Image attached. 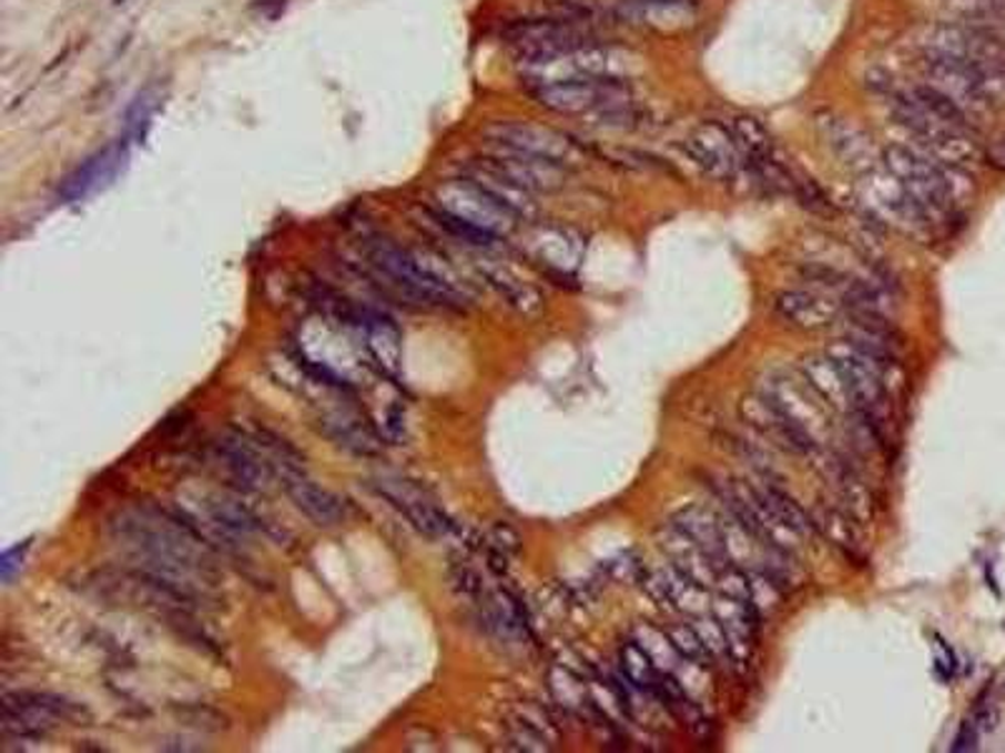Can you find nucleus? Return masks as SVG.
Masks as SVG:
<instances>
[{
	"instance_id": "nucleus-1",
	"label": "nucleus",
	"mask_w": 1005,
	"mask_h": 753,
	"mask_svg": "<svg viewBox=\"0 0 1005 753\" xmlns=\"http://www.w3.org/2000/svg\"><path fill=\"white\" fill-rule=\"evenodd\" d=\"M119 548L141 568V578L172 590L182 600L204 596L214 586L212 550L192 522L159 508H131L111 522Z\"/></svg>"
},
{
	"instance_id": "nucleus-2",
	"label": "nucleus",
	"mask_w": 1005,
	"mask_h": 753,
	"mask_svg": "<svg viewBox=\"0 0 1005 753\" xmlns=\"http://www.w3.org/2000/svg\"><path fill=\"white\" fill-rule=\"evenodd\" d=\"M883 166L913 194L923 212L931 216L933 226L951 216L957 202L971 192V176L965 174V169L947 166L917 146H887L883 151Z\"/></svg>"
},
{
	"instance_id": "nucleus-3",
	"label": "nucleus",
	"mask_w": 1005,
	"mask_h": 753,
	"mask_svg": "<svg viewBox=\"0 0 1005 753\" xmlns=\"http://www.w3.org/2000/svg\"><path fill=\"white\" fill-rule=\"evenodd\" d=\"M363 250L369 266L405 297L428 304V307L448 309H458L466 302V294L455 287L448 276L435 272L420 254L405 250L387 236H365Z\"/></svg>"
},
{
	"instance_id": "nucleus-4",
	"label": "nucleus",
	"mask_w": 1005,
	"mask_h": 753,
	"mask_svg": "<svg viewBox=\"0 0 1005 753\" xmlns=\"http://www.w3.org/2000/svg\"><path fill=\"white\" fill-rule=\"evenodd\" d=\"M528 85L571 81V79H631L641 69V59L619 45L593 41L573 51L551 55L544 61L520 63Z\"/></svg>"
},
{
	"instance_id": "nucleus-5",
	"label": "nucleus",
	"mask_w": 1005,
	"mask_h": 753,
	"mask_svg": "<svg viewBox=\"0 0 1005 753\" xmlns=\"http://www.w3.org/2000/svg\"><path fill=\"white\" fill-rule=\"evenodd\" d=\"M530 96L551 113L561 116H593L619 103L633 101V85L629 79H571L528 85Z\"/></svg>"
},
{
	"instance_id": "nucleus-6",
	"label": "nucleus",
	"mask_w": 1005,
	"mask_h": 753,
	"mask_svg": "<svg viewBox=\"0 0 1005 753\" xmlns=\"http://www.w3.org/2000/svg\"><path fill=\"white\" fill-rule=\"evenodd\" d=\"M925 53L945 55L1005 83V41L1001 35L965 23H937L925 35Z\"/></svg>"
},
{
	"instance_id": "nucleus-7",
	"label": "nucleus",
	"mask_w": 1005,
	"mask_h": 753,
	"mask_svg": "<svg viewBox=\"0 0 1005 753\" xmlns=\"http://www.w3.org/2000/svg\"><path fill=\"white\" fill-rule=\"evenodd\" d=\"M862 176H865L862 181V202H865V212L875 222H887L905 234L931 232V216L923 212V206L915 202L913 194L885 166L870 169Z\"/></svg>"
},
{
	"instance_id": "nucleus-8",
	"label": "nucleus",
	"mask_w": 1005,
	"mask_h": 753,
	"mask_svg": "<svg viewBox=\"0 0 1005 753\" xmlns=\"http://www.w3.org/2000/svg\"><path fill=\"white\" fill-rule=\"evenodd\" d=\"M920 65H923L925 83L941 91L943 96L955 103V106H961L971 119L981 116V113L991 109L995 89L1001 85L998 81L991 79V75L973 69V65L945 59V55L925 53Z\"/></svg>"
},
{
	"instance_id": "nucleus-9",
	"label": "nucleus",
	"mask_w": 1005,
	"mask_h": 753,
	"mask_svg": "<svg viewBox=\"0 0 1005 753\" xmlns=\"http://www.w3.org/2000/svg\"><path fill=\"white\" fill-rule=\"evenodd\" d=\"M435 204H438V212L463 218V222L486 228V232L496 236L514 232L516 224L520 222L510 208L502 206L498 199H493L486 189L466 174L460 179L445 181V184L435 189Z\"/></svg>"
},
{
	"instance_id": "nucleus-10",
	"label": "nucleus",
	"mask_w": 1005,
	"mask_h": 753,
	"mask_svg": "<svg viewBox=\"0 0 1005 753\" xmlns=\"http://www.w3.org/2000/svg\"><path fill=\"white\" fill-rule=\"evenodd\" d=\"M83 709L53 693L18 691L3 695V731L8 736L38 739L61 723H79Z\"/></svg>"
},
{
	"instance_id": "nucleus-11",
	"label": "nucleus",
	"mask_w": 1005,
	"mask_h": 753,
	"mask_svg": "<svg viewBox=\"0 0 1005 753\" xmlns=\"http://www.w3.org/2000/svg\"><path fill=\"white\" fill-rule=\"evenodd\" d=\"M486 139L493 146L524 151V154L548 159L554 164L568 166L583 156L581 146L564 131L540 126L530 121H493L486 126Z\"/></svg>"
},
{
	"instance_id": "nucleus-12",
	"label": "nucleus",
	"mask_w": 1005,
	"mask_h": 753,
	"mask_svg": "<svg viewBox=\"0 0 1005 753\" xmlns=\"http://www.w3.org/2000/svg\"><path fill=\"white\" fill-rule=\"evenodd\" d=\"M684 151L707 176L717 181H737L747 174L734 131L722 121L699 123L684 139Z\"/></svg>"
},
{
	"instance_id": "nucleus-13",
	"label": "nucleus",
	"mask_w": 1005,
	"mask_h": 753,
	"mask_svg": "<svg viewBox=\"0 0 1005 753\" xmlns=\"http://www.w3.org/2000/svg\"><path fill=\"white\" fill-rule=\"evenodd\" d=\"M131 141L119 139L113 144L103 146L97 154L89 156L83 164L75 166L59 186V199L63 204H79L83 199L93 196L101 189H106L113 179L121 174V169L129 161Z\"/></svg>"
},
{
	"instance_id": "nucleus-14",
	"label": "nucleus",
	"mask_w": 1005,
	"mask_h": 753,
	"mask_svg": "<svg viewBox=\"0 0 1005 753\" xmlns=\"http://www.w3.org/2000/svg\"><path fill=\"white\" fill-rule=\"evenodd\" d=\"M216 455H220L230 478L234 482H240L244 490H262L267 488L270 482L277 480L272 457L254 435L252 437L244 433L224 435L222 440L216 442Z\"/></svg>"
},
{
	"instance_id": "nucleus-15",
	"label": "nucleus",
	"mask_w": 1005,
	"mask_h": 753,
	"mask_svg": "<svg viewBox=\"0 0 1005 753\" xmlns=\"http://www.w3.org/2000/svg\"><path fill=\"white\" fill-rule=\"evenodd\" d=\"M377 492H380L395 510H400L407 522H410L415 530H420L423 536L445 538L453 530V520L435 505L430 495L417 488V485L400 478H383L377 480Z\"/></svg>"
},
{
	"instance_id": "nucleus-16",
	"label": "nucleus",
	"mask_w": 1005,
	"mask_h": 753,
	"mask_svg": "<svg viewBox=\"0 0 1005 753\" xmlns=\"http://www.w3.org/2000/svg\"><path fill=\"white\" fill-rule=\"evenodd\" d=\"M483 161L493 169H498L502 176H508L514 184L526 189L530 194L558 192L566 184V166L554 164L548 159L524 154V151L496 146V151L483 156Z\"/></svg>"
},
{
	"instance_id": "nucleus-17",
	"label": "nucleus",
	"mask_w": 1005,
	"mask_h": 753,
	"mask_svg": "<svg viewBox=\"0 0 1005 753\" xmlns=\"http://www.w3.org/2000/svg\"><path fill=\"white\" fill-rule=\"evenodd\" d=\"M277 482L290 495V500L295 502V508L305 512L315 526L332 528L345 520V500H339L335 492L309 480L305 475V467H282L277 472Z\"/></svg>"
},
{
	"instance_id": "nucleus-18",
	"label": "nucleus",
	"mask_w": 1005,
	"mask_h": 753,
	"mask_svg": "<svg viewBox=\"0 0 1005 753\" xmlns=\"http://www.w3.org/2000/svg\"><path fill=\"white\" fill-rule=\"evenodd\" d=\"M818 129L822 133V139L830 144V149L840 156L842 164L850 166L852 171L865 174V171L877 166L875 144H872V139L855 121L842 119L832 111H820Z\"/></svg>"
},
{
	"instance_id": "nucleus-19",
	"label": "nucleus",
	"mask_w": 1005,
	"mask_h": 753,
	"mask_svg": "<svg viewBox=\"0 0 1005 753\" xmlns=\"http://www.w3.org/2000/svg\"><path fill=\"white\" fill-rule=\"evenodd\" d=\"M742 415L760 427L764 435H770L772 440L784 445L786 450L798 455H814L818 452V437L810 435L802 425L794 423L792 417H786L780 407H776L770 397L757 393L752 399H747L742 405Z\"/></svg>"
},
{
	"instance_id": "nucleus-20",
	"label": "nucleus",
	"mask_w": 1005,
	"mask_h": 753,
	"mask_svg": "<svg viewBox=\"0 0 1005 753\" xmlns=\"http://www.w3.org/2000/svg\"><path fill=\"white\" fill-rule=\"evenodd\" d=\"M772 403L782 409L786 417H792L794 423L802 425L810 435L818 437V430H824V403L812 393L810 385L804 379H790V377H772L770 387L760 389Z\"/></svg>"
},
{
	"instance_id": "nucleus-21",
	"label": "nucleus",
	"mask_w": 1005,
	"mask_h": 753,
	"mask_svg": "<svg viewBox=\"0 0 1005 753\" xmlns=\"http://www.w3.org/2000/svg\"><path fill=\"white\" fill-rule=\"evenodd\" d=\"M774 309L794 329H824L842 317L840 302L812 289H786L776 294Z\"/></svg>"
},
{
	"instance_id": "nucleus-22",
	"label": "nucleus",
	"mask_w": 1005,
	"mask_h": 753,
	"mask_svg": "<svg viewBox=\"0 0 1005 753\" xmlns=\"http://www.w3.org/2000/svg\"><path fill=\"white\" fill-rule=\"evenodd\" d=\"M639 580L643 588H647V593L663 608L684 610V613H691V618L709 613L707 588H701L694 580L681 576L674 566L653 570V573H643Z\"/></svg>"
},
{
	"instance_id": "nucleus-23",
	"label": "nucleus",
	"mask_w": 1005,
	"mask_h": 753,
	"mask_svg": "<svg viewBox=\"0 0 1005 753\" xmlns=\"http://www.w3.org/2000/svg\"><path fill=\"white\" fill-rule=\"evenodd\" d=\"M353 319L357 322L359 335L365 339V349L373 362L380 365L383 372L387 375H397V367H400V355H403V337L400 329L395 327V322L390 317H385L380 312L373 309H353Z\"/></svg>"
},
{
	"instance_id": "nucleus-24",
	"label": "nucleus",
	"mask_w": 1005,
	"mask_h": 753,
	"mask_svg": "<svg viewBox=\"0 0 1005 753\" xmlns=\"http://www.w3.org/2000/svg\"><path fill=\"white\" fill-rule=\"evenodd\" d=\"M659 542L661 550L667 552V558L671 560V566H674L681 576H687L689 580H694L697 586L707 590L717 583L719 570L714 562H711L707 552L689 536H684L674 522H667V526H663Z\"/></svg>"
},
{
	"instance_id": "nucleus-25",
	"label": "nucleus",
	"mask_w": 1005,
	"mask_h": 753,
	"mask_svg": "<svg viewBox=\"0 0 1005 753\" xmlns=\"http://www.w3.org/2000/svg\"><path fill=\"white\" fill-rule=\"evenodd\" d=\"M671 522L707 552L717 570L732 566V550H729L727 532L722 528V522H719L709 510L691 505V508L679 510L674 518H671Z\"/></svg>"
},
{
	"instance_id": "nucleus-26",
	"label": "nucleus",
	"mask_w": 1005,
	"mask_h": 753,
	"mask_svg": "<svg viewBox=\"0 0 1005 753\" xmlns=\"http://www.w3.org/2000/svg\"><path fill=\"white\" fill-rule=\"evenodd\" d=\"M802 379L810 385V389L818 395L832 413L852 415V395L847 387V379L842 375L840 367L834 365L830 355H812L802 362Z\"/></svg>"
},
{
	"instance_id": "nucleus-27",
	"label": "nucleus",
	"mask_w": 1005,
	"mask_h": 753,
	"mask_svg": "<svg viewBox=\"0 0 1005 753\" xmlns=\"http://www.w3.org/2000/svg\"><path fill=\"white\" fill-rule=\"evenodd\" d=\"M714 615H717V621L722 623L724 633H727L729 658H732L734 663H747L749 653H752L760 610H757L752 603H744V600L722 596L719 598V603L714 606Z\"/></svg>"
},
{
	"instance_id": "nucleus-28",
	"label": "nucleus",
	"mask_w": 1005,
	"mask_h": 753,
	"mask_svg": "<svg viewBox=\"0 0 1005 753\" xmlns=\"http://www.w3.org/2000/svg\"><path fill=\"white\" fill-rule=\"evenodd\" d=\"M530 250H534L536 260L540 264H546L548 269L568 274L581 264L583 240L576 232H571V228L544 226L538 228L534 240H530Z\"/></svg>"
},
{
	"instance_id": "nucleus-29",
	"label": "nucleus",
	"mask_w": 1005,
	"mask_h": 753,
	"mask_svg": "<svg viewBox=\"0 0 1005 753\" xmlns=\"http://www.w3.org/2000/svg\"><path fill=\"white\" fill-rule=\"evenodd\" d=\"M619 13L643 26L674 28L694 18V0H621Z\"/></svg>"
},
{
	"instance_id": "nucleus-30",
	"label": "nucleus",
	"mask_w": 1005,
	"mask_h": 753,
	"mask_svg": "<svg viewBox=\"0 0 1005 753\" xmlns=\"http://www.w3.org/2000/svg\"><path fill=\"white\" fill-rule=\"evenodd\" d=\"M732 131H734L739 151H742V156H744L747 174L749 171L760 169L764 164H772V161L780 159L776 156L772 133L767 131V126L760 119L742 113V116H737L732 121Z\"/></svg>"
},
{
	"instance_id": "nucleus-31",
	"label": "nucleus",
	"mask_w": 1005,
	"mask_h": 753,
	"mask_svg": "<svg viewBox=\"0 0 1005 753\" xmlns=\"http://www.w3.org/2000/svg\"><path fill=\"white\" fill-rule=\"evenodd\" d=\"M754 488L760 490L764 502L770 505V510L776 515V520H780L782 526L790 528L794 536H814V532H818V522H814V518H810V515L804 512L802 505L794 500L792 495H786L782 488H776V485L770 480H764L762 485H754Z\"/></svg>"
},
{
	"instance_id": "nucleus-32",
	"label": "nucleus",
	"mask_w": 1005,
	"mask_h": 753,
	"mask_svg": "<svg viewBox=\"0 0 1005 753\" xmlns=\"http://www.w3.org/2000/svg\"><path fill=\"white\" fill-rule=\"evenodd\" d=\"M957 23L1001 35L1005 31V0H947Z\"/></svg>"
},
{
	"instance_id": "nucleus-33",
	"label": "nucleus",
	"mask_w": 1005,
	"mask_h": 753,
	"mask_svg": "<svg viewBox=\"0 0 1005 753\" xmlns=\"http://www.w3.org/2000/svg\"><path fill=\"white\" fill-rule=\"evenodd\" d=\"M486 276H488V282L493 284V287H496L502 294V297H506V302L514 304V307L520 314H526V317H534V314H538L540 307H544V299H540V294L534 287H528V284L520 282L518 276H514L510 272H506V269H486Z\"/></svg>"
},
{
	"instance_id": "nucleus-34",
	"label": "nucleus",
	"mask_w": 1005,
	"mask_h": 753,
	"mask_svg": "<svg viewBox=\"0 0 1005 753\" xmlns=\"http://www.w3.org/2000/svg\"><path fill=\"white\" fill-rule=\"evenodd\" d=\"M204 508L209 518H212V526L230 532V536H246V532L257 530V518L240 502L226 498H212L204 502Z\"/></svg>"
},
{
	"instance_id": "nucleus-35",
	"label": "nucleus",
	"mask_w": 1005,
	"mask_h": 753,
	"mask_svg": "<svg viewBox=\"0 0 1005 753\" xmlns=\"http://www.w3.org/2000/svg\"><path fill=\"white\" fill-rule=\"evenodd\" d=\"M621 675L637 691L651 693L653 685L659 683L661 671L637 641H629L621 648Z\"/></svg>"
},
{
	"instance_id": "nucleus-36",
	"label": "nucleus",
	"mask_w": 1005,
	"mask_h": 753,
	"mask_svg": "<svg viewBox=\"0 0 1005 753\" xmlns=\"http://www.w3.org/2000/svg\"><path fill=\"white\" fill-rule=\"evenodd\" d=\"M631 641H637L643 648V651H647V655L651 658L653 663H657L659 671L671 673V671L677 669V661H679L681 655L677 653V648L671 645L667 633H661V631H657V628L641 623V625L633 628Z\"/></svg>"
},
{
	"instance_id": "nucleus-37",
	"label": "nucleus",
	"mask_w": 1005,
	"mask_h": 753,
	"mask_svg": "<svg viewBox=\"0 0 1005 753\" xmlns=\"http://www.w3.org/2000/svg\"><path fill=\"white\" fill-rule=\"evenodd\" d=\"M669 641L677 648V653L681 655V661H689L699 665V669H707L714 661V655L709 653V648L701 641V635L697 633V628L691 623H681V625H671L669 631Z\"/></svg>"
},
{
	"instance_id": "nucleus-38",
	"label": "nucleus",
	"mask_w": 1005,
	"mask_h": 753,
	"mask_svg": "<svg viewBox=\"0 0 1005 753\" xmlns=\"http://www.w3.org/2000/svg\"><path fill=\"white\" fill-rule=\"evenodd\" d=\"M430 216L445 228V232L453 234L455 240L473 244V246H480V250H490V246H496L498 240H500V236L486 232V228H478V226H473L468 222H463V218L443 214V212H438V208H430Z\"/></svg>"
},
{
	"instance_id": "nucleus-39",
	"label": "nucleus",
	"mask_w": 1005,
	"mask_h": 753,
	"mask_svg": "<svg viewBox=\"0 0 1005 753\" xmlns=\"http://www.w3.org/2000/svg\"><path fill=\"white\" fill-rule=\"evenodd\" d=\"M156 111V96L151 91L139 93L126 111V123H123V139L126 141H139L146 136V131L151 126V116Z\"/></svg>"
},
{
	"instance_id": "nucleus-40",
	"label": "nucleus",
	"mask_w": 1005,
	"mask_h": 753,
	"mask_svg": "<svg viewBox=\"0 0 1005 753\" xmlns=\"http://www.w3.org/2000/svg\"><path fill=\"white\" fill-rule=\"evenodd\" d=\"M691 625L697 628V633L701 635V641H704V645L709 648L711 655H714V658H729L727 633H724L722 623L717 621V615H709V613L694 615V623H691Z\"/></svg>"
},
{
	"instance_id": "nucleus-41",
	"label": "nucleus",
	"mask_w": 1005,
	"mask_h": 753,
	"mask_svg": "<svg viewBox=\"0 0 1005 753\" xmlns=\"http://www.w3.org/2000/svg\"><path fill=\"white\" fill-rule=\"evenodd\" d=\"M818 522V530L822 528L824 532H828V538L834 542V546H840V548H855L857 542H855V536H852V528H850V520L845 518V515H840L838 510H824V515L820 520H814Z\"/></svg>"
},
{
	"instance_id": "nucleus-42",
	"label": "nucleus",
	"mask_w": 1005,
	"mask_h": 753,
	"mask_svg": "<svg viewBox=\"0 0 1005 753\" xmlns=\"http://www.w3.org/2000/svg\"><path fill=\"white\" fill-rule=\"evenodd\" d=\"M28 550V542L23 546H16L13 550H6L3 558H0V573H3V583H11V578L18 568H21L23 552Z\"/></svg>"
},
{
	"instance_id": "nucleus-43",
	"label": "nucleus",
	"mask_w": 1005,
	"mask_h": 753,
	"mask_svg": "<svg viewBox=\"0 0 1005 753\" xmlns=\"http://www.w3.org/2000/svg\"><path fill=\"white\" fill-rule=\"evenodd\" d=\"M975 746H978V729H975V723H965L957 733L953 751H973Z\"/></svg>"
},
{
	"instance_id": "nucleus-44",
	"label": "nucleus",
	"mask_w": 1005,
	"mask_h": 753,
	"mask_svg": "<svg viewBox=\"0 0 1005 753\" xmlns=\"http://www.w3.org/2000/svg\"><path fill=\"white\" fill-rule=\"evenodd\" d=\"M985 161H988L993 169L1005 171V133H1003V136L995 139L993 144L988 146V151H985Z\"/></svg>"
}]
</instances>
